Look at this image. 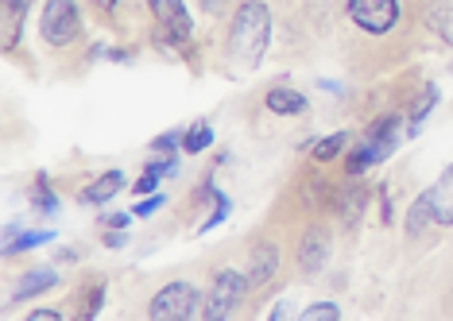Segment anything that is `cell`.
Masks as SVG:
<instances>
[{
  "label": "cell",
  "instance_id": "7c38bea8",
  "mask_svg": "<svg viewBox=\"0 0 453 321\" xmlns=\"http://www.w3.org/2000/svg\"><path fill=\"white\" fill-rule=\"evenodd\" d=\"M264 105H267V112H275V117H298V112H306V97L298 89L275 86V89H267Z\"/></svg>",
  "mask_w": 453,
  "mask_h": 321
},
{
  "label": "cell",
  "instance_id": "1f68e13d",
  "mask_svg": "<svg viewBox=\"0 0 453 321\" xmlns=\"http://www.w3.org/2000/svg\"><path fill=\"white\" fill-rule=\"evenodd\" d=\"M198 4H202V12H221V8H225V0H198Z\"/></svg>",
  "mask_w": 453,
  "mask_h": 321
},
{
  "label": "cell",
  "instance_id": "7a4b0ae2",
  "mask_svg": "<svg viewBox=\"0 0 453 321\" xmlns=\"http://www.w3.org/2000/svg\"><path fill=\"white\" fill-rule=\"evenodd\" d=\"M399 140H403V124L399 117H380L368 124L365 140H360V148L349 155V174H365L368 167H376V163H384L391 151L399 148Z\"/></svg>",
  "mask_w": 453,
  "mask_h": 321
},
{
  "label": "cell",
  "instance_id": "7402d4cb",
  "mask_svg": "<svg viewBox=\"0 0 453 321\" xmlns=\"http://www.w3.org/2000/svg\"><path fill=\"white\" fill-rule=\"evenodd\" d=\"M434 101H438V89L430 86V89L418 97L415 112H411V136H418V132H422V120H426V112H430V109H434Z\"/></svg>",
  "mask_w": 453,
  "mask_h": 321
},
{
  "label": "cell",
  "instance_id": "2e32d148",
  "mask_svg": "<svg viewBox=\"0 0 453 321\" xmlns=\"http://www.w3.org/2000/svg\"><path fill=\"white\" fill-rule=\"evenodd\" d=\"M426 19L438 27V35L446 39V43H453V0H438Z\"/></svg>",
  "mask_w": 453,
  "mask_h": 321
},
{
  "label": "cell",
  "instance_id": "44dd1931",
  "mask_svg": "<svg viewBox=\"0 0 453 321\" xmlns=\"http://www.w3.org/2000/svg\"><path fill=\"white\" fill-rule=\"evenodd\" d=\"M47 241H55V233H24V236H16L12 244H4V256H12V252H32V248L39 244H47Z\"/></svg>",
  "mask_w": 453,
  "mask_h": 321
},
{
  "label": "cell",
  "instance_id": "cb8c5ba5",
  "mask_svg": "<svg viewBox=\"0 0 453 321\" xmlns=\"http://www.w3.org/2000/svg\"><path fill=\"white\" fill-rule=\"evenodd\" d=\"M229 217V198L225 194H218V205H213V213L205 217V225H202V233H210V229H218V225Z\"/></svg>",
  "mask_w": 453,
  "mask_h": 321
},
{
  "label": "cell",
  "instance_id": "5b68a950",
  "mask_svg": "<svg viewBox=\"0 0 453 321\" xmlns=\"http://www.w3.org/2000/svg\"><path fill=\"white\" fill-rule=\"evenodd\" d=\"M249 275H241V271H233V267H225V271H218V279H213V291L210 298H205V310H202V317L205 321H225L233 314V306L244 298V291H249Z\"/></svg>",
  "mask_w": 453,
  "mask_h": 321
},
{
  "label": "cell",
  "instance_id": "8992f818",
  "mask_svg": "<svg viewBox=\"0 0 453 321\" xmlns=\"http://www.w3.org/2000/svg\"><path fill=\"white\" fill-rule=\"evenodd\" d=\"M349 16L368 35H388L399 19V0H349Z\"/></svg>",
  "mask_w": 453,
  "mask_h": 321
},
{
  "label": "cell",
  "instance_id": "4fadbf2b",
  "mask_svg": "<svg viewBox=\"0 0 453 321\" xmlns=\"http://www.w3.org/2000/svg\"><path fill=\"white\" fill-rule=\"evenodd\" d=\"M55 283H58V275L50 271V267H39V271H27L24 279H19V291H16L12 302H24V298H35V294H47Z\"/></svg>",
  "mask_w": 453,
  "mask_h": 321
},
{
  "label": "cell",
  "instance_id": "836d02e7",
  "mask_svg": "<svg viewBox=\"0 0 453 321\" xmlns=\"http://www.w3.org/2000/svg\"><path fill=\"white\" fill-rule=\"evenodd\" d=\"M94 4H97V8H112V4H117V0H94Z\"/></svg>",
  "mask_w": 453,
  "mask_h": 321
},
{
  "label": "cell",
  "instance_id": "ba28073f",
  "mask_svg": "<svg viewBox=\"0 0 453 321\" xmlns=\"http://www.w3.org/2000/svg\"><path fill=\"white\" fill-rule=\"evenodd\" d=\"M148 8L156 12L163 31H171V35H179V39H190L194 19L187 12V0H148Z\"/></svg>",
  "mask_w": 453,
  "mask_h": 321
},
{
  "label": "cell",
  "instance_id": "ac0fdd59",
  "mask_svg": "<svg viewBox=\"0 0 453 321\" xmlns=\"http://www.w3.org/2000/svg\"><path fill=\"white\" fill-rule=\"evenodd\" d=\"M210 143H213V128H210L205 120H198V124H194V128L187 132V140H182V151H187V155H198V151L210 148Z\"/></svg>",
  "mask_w": 453,
  "mask_h": 321
},
{
  "label": "cell",
  "instance_id": "30bf717a",
  "mask_svg": "<svg viewBox=\"0 0 453 321\" xmlns=\"http://www.w3.org/2000/svg\"><path fill=\"white\" fill-rule=\"evenodd\" d=\"M125 171L120 167H112V171H105V174H97L94 182L81 190V202L86 205H109L112 198H120V190H125Z\"/></svg>",
  "mask_w": 453,
  "mask_h": 321
},
{
  "label": "cell",
  "instance_id": "4316f807",
  "mask_svg": "<svg viewBox=\"0 0 453 321\" xmlns=\"http://www.w3.org/2000/svg\"><path fill=\"white\" fill-rule=\"evenodd\" d=\"M159 179H163V174L148 167V171H143V179L136 182V194H156V186H159Z\"/></svg>",
  "mask_w": 453,
  "mask_h": 321
},
{
  "label": "cell",
  "instance_id": "ffe728a7",
  "mask_svg": "<svg viewBox=\"0 0 453 321\" xmlns=\"http://www.w3.org/2000/svg\"><path fill=\"white\" fill-rule=\"evenodd\" d=\"M342 205H345V225H357L360 221V213H365V205H368V190H349L345 198H342Z\"/></svg>",
  "mask_w": 453,
  "mask_h": 321
},
{
  "label": "cell",
  "instance_id": "d4e9b609",
  "mask_svg": "<svg viewBox=\"0 0 453 321\" xmlns=\"http://www.w3.org/2000/svg\"><path fill=\"white\" fill-rule=\"evenodd\" d=\"M182 140H187V132H163L151 148H156V151H174V148H182Z\"/></svg>",
  "mask_w": 453,
  "mask_h": 321
},
{
  "label": "cell",
  "instance_id": "603a6c76",
  "mask_svg": "<svg viewBox=\"0 0 453 321\" xmlns=\"http://www.w3.org/2000/svg\"><path fill=\"white\" fill-rule=\"evenodd\" d=\"M337 317H342L337 302H314L303 310V321H337Z\"/></svg>",
  "mask_w": 453,
  "mask_h": 321
},
{
  "label": "cell",
  "instance_id": "d6a6232c",
  "mask_svg": "<svg viewBox=\"0 0 453 321\" xmlns=\"http://www.w3.org/2000/svg\"><path fill=\"white\" fill-rule=\"evenodd\" d=\"M105 244H109V248H125V244H128V236H125V233H109V236H105Z\"/></svg>",
  "mask_w": 453,
  "mask_h": 321
},
{
  "label": "cell",
  "instance_id": "3957f363",
  "mask_svg": "<svg viewBox=\"0 0 453 321\" xmlns=\"http://www.w3.org/2000/svg\"><path fill=\"white\" fill-rule=\"evenodd\" d=\"M39 35L50 47H70L81 35V16L74 0H47L39 12Z\"/></svg>",
  "mask_w": 453,
  "mask_h": 321
},
{
  "label": "cell",
  "instance_id": "5bb4252c",
  "mask_svg": "<svg viewBox=\"0 0 453 321\" xmlns=\"http://www.w3.org/2000/svg\"><path fill=\"white\" fill-rule=\"evenodd\" d=\"M27 19V0H4V50L19 43V27Z\"/></svg>",
  "mask_w": 453,
  "mask_h": 321
},
{
  "label": "cell",
  "instance_id": "f546056e",
  "mask_svg": "<svg viewBox=\"0 0 453 321\" xmlns=\"http://www.w3.org/2000/svg\"><path fill=\"white\" fill-rule=\"evenodd\" d=\"M27 321H63L58 310H35V314H27Z\"/></svg>",
  "mask_w": 453,
  "mask_h": 321
},
{
  "label": "cell",
  "instance_id": "4dcf8cb0",
  "mask_svg": "<svg viewBox=\"0 0 453 321\" xmlns=\"http://www.w3.org/2000/svg\"><path fill=\"white\" fill-rule=\"evenodd\" d=\"M55 260H58V264H78V252H74V248H58Z\"/></svg>",
  "mask_w": 453,
  "mask_h": 321
},
{
  "label": "cell",
  "instance_id": "52a82bcc",
  "mask_svg": "<svg viewBox=\"0 0 453 321\" xmlns=\"http://www.w3.org/2000/svg\"><path fill=\"white\" fill-rule=\"evenodd\" d=\"M422 198H426L430 213H434V225H441V229H453V167L441 171L434 179V186H430Z\"/></svg>",
  "mask_w": 453,
  "mask_h": 321
},
{
  "label": "cell",
  "instance_id": "277c9868",
  "mask_svg": "<svg viewBox=\"0 0 453 321\" xmlns=\"http://www.w3.org/2000/svg\"><path fill=\"white\" fill-rule=\"evenodd\" d=\"M194 314H198V287H190V283H167L148 302L151 321H187Z\"/></svg>",
  "mask_w": 453,
  "mask_h": 321
},
{
  "label": "cell",
  "instance_id": "9a60e30c",
  "mask_svg": "<svg viewBox=\"0 0 453 321\" xmlns=\"http://www.w3.org/2000/svg\"><path fill=\"white\" fill-rule=\"evenodd\" d=\"M32 205H35V210L39 213H58V198H55V194H50V179H47V174L43 171H39L35 174V182H32Z\"/></svg>",
  "mask_w": 453,
  "mask_h": 321
},
{
  "label": "cell",
  "instance_id": "9c48e42d",
  "mask_svg": "<svg viewBox=\"0 0 453 321\" xmlns=\"http://www.w3.org/2000/svg\"><path fill=\"white\" fill-rule=\"evenodd\" d=\"M329 260V233L326 229H306L303 241H298V267L306 275H318Z\"/></svg>",
  "mask_w": 453,
  "mask_h": 321
},
{
  "label": "cell",
  "instance_id": "d6986e66",
  "mask_svg": "<svg viewBox=\"0 0 453 321\" xmlns=\"http://www.w3.org/2000/svg\"><path fill=\"white\" fill-rule=\"evenodd\" d=\"M430 221H434V213H430L426 198H418V202H415V205H411V210H407V233H411V236L426 233V229H430Z\"/></svg>",
  "mask_w": 453,
  "mask_h": 321
},
{
  "label": "cell",
  "instance_id": "e0dca14e",
  "mask_svg": "<svg viewBox=\"0 0 453 321\" xmlns=\"http://www.w3.org/2000/svg\"><path fill=\"white\" fill-rule=\"evenodd\" d=\"M345 148H349V132H334V136H326V140L314 143V159L318 163H329V159H337Z\"/></svg>",
  "mask_w": 453,
  "mask_h": 321
},
{
  "label": "cell",
  "instance_id": "8fae6325",
  "mask_svg": "<svg viewBox=\"0 0 453 321\" xmlns=\"http://www.w3.org/2000/svg\"><path fill=\"white\" fill-rule=\"evenodd\" d=\"M275 271H280V248L267 244V241L256 244L252 252H249V283L252 287H264Z\"/></svg>",
  "mask_w": 453,
  "mask_h": 321
},
{
  "label": "cell",
  "instance_id": "6da1fadb",
  "mask_svg": "<svg viewBox=\"0 0 453 321\" xmlns=\"http://www.w3.org/2000/svg\"><path fill=\"white\" fill-rule=\"evenodd\" d=\"M267 43H272V8L264 0H244L229 24V58L252 70L267 55Z\"/></svg>",
  "mask_w": 453,
  "mask_h": 321
},
{
  "label": "cell",
  "instance_id": "484cf974",
  "mask_svg": "<svg viewBox=\"0 0 453 321\" xmlns=\"http://www.w3.org/2000/svg\"><path fill=\"white\" fill-rule=\"evenodd\" d=\"M101 298H105V294H101V283L94 287V294H86V302H81V317H94L97 314V310H101Z\"/></svg>",
  "mask_w": 453,
  "mask_h": 321
},
{
  "label": "cell",
  "instance_id": "f1b7e54d",
  "mask_svg": "<svg viewBox=\"0 0 453 321\" xmlns=\"http://www.w3.org/2000/svg\"><path fill=\"white\" fill-rule=\"evenodd\" d=\"M101 225H109V229H128V213H109Z\"/></svg>",
  "mask_w": 453,
  "mask_h": 321
},
{
  "label": "cell",
  "instance_id": "83f0119b",
  "mask_svg": "<svg viewBox=\"0 0 453 321\" xmlns=\"http://www.w3.org/2000/svg\"><path fill=\"white\" fill-rule=\"evenodd\" d=\"M159 205H163V194H151V198H148V202H140L132 213H136V217H151V213L159 210Z\"/></svg>",
  "mask_w": 453,
  "mask_h": 321
}]
</instances>
